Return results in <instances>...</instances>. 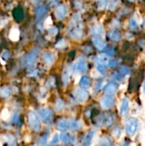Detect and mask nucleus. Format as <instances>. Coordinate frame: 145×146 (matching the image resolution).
Segmentation results:
<instances>
[{"label":"nucleus","instance_id":"28","mask_svg":"<svg viewBox=\"0 0 145 146\" xmlns=\"http://www.w3.org/2000/svg\"><path fill=\"white\" fill-rule=\"evenodd\" d=\"M46 12H47V8L45 6H41L39 9H38V10L36 12V18L40 19L46 14Z\"/></svg>","mask_w":145,"mask_h":146},{"label":"nucleus","instance_id":"37","mask_svg":"<svg viewBox=\"0 0 145 146\" xmlns=\"http://www.w3.org/2000/svg\"><path fill=\"white\" fill-rule=\"evenodd\" d=\"M66 44H66V41L64 39H62V40L58 41V43L56 44V47L58 48V49H62V48H64L66 46Z\"/></svg>","mask_w":145,"mask_h":146},{"label":"nucleus","instance_id":"33","mask_svg":"<svg viewBox=\"0 0 145 146\" xmlns=\"http://www.w3.org/2000/svg\"><path fill=\"white\" fill-rule=\"evenodd\" d=\"M130 28L132 30H136L138 28V21L136 20V18L132 17L130 20Z\"/></svg>","mask_w":145,"mask_h":146},{"label":"nucleus","instance_id":"26","mask_svg":"<svg viewBox=\"0 0 145 146\" xmlns=\"http://www.w3.org/2000/svg\"><path fill=\"white\" fill-rule=\"evenodd\" d=\"M6 138V142L9 146H17V141L15 139V138L10 134H7L5 135Z\"/></svg>","mask_w":145,"mask_h":146},{"label":"nucleus","instance_id":"4","mask_svg":"<svg viewBox=\"0 0 145 146\" xmlns=\"http://www.w3.org/2000/svg\"><path fill=\"white\" fill-rule=\"evenodd\" d=\"M73 95L75 98L80 102V103H85V101L88 100L89 98V93L85 89L83 88H78L73 91Z\"/></svg>","mask_w":145,"mask_h":146},{"label":"nucleus","instance_id":"15","mask_svg":"<svg viewBox=\"0 0 145 146\" xmlns=\"http://www.w3.org/2000/svg\"><path fill=\"white\" fill-rule=\"evenodd\" d=\"M56 128L62 132L66 131L68 128V121L66 118H61L56 122Z\"/></svg>","mask_w":145,"mask_h":146},{"label":"nucleus","instance_id":"41","mask_svg":"<svg viewBox=\"0 0 145 146\" xmlns=\"http://www.w3.org/2000/svg\"><path fill=\"white\" fill-rule=\"evenodd\" d=\"M105 55L108 56H114V55H115V50H114V48H109V49L106 50Z\"/></svg>","mask_w":145,"mask_h":146},{"label":"nucleus","instance_id":"8","mask_svg":"<svg viewBox=\"0 0 145 146\" xmlns=\"http://www.w3.org/2000/svg\"><path fill=\"white\" fill-rule=\"evenodd\" d=\"M115 104V98L111 95H106L101 99V106L105 110L112 108Z\"/></svg>","mask_w":145,"mask_h":146},{"label":"nucleus","instance_id":"20","mask_svg":"<svg viewBox=\"0 0 145 146\" xmlns=\"http://www.w3.org/2000/svg\"><path fill=\"white\" fill-rule=\"evenodd\" d=\"M11 121H12L13 125L20 127L22 125V116L19 113L15 112L11 116Z\"/></svg>","mask_w":145,"mask_h":146},{"label":"nucleus","instance_id":"13","mask_svg":"<svg viewBox=\"0 0 145 146\" xmlns=\"http://www.w3.org/2000/svg\"><path fill=\"white\" fill-rule=\"evenodd\" d=\"M91 32L92 36H100V37H102L104 34V29H103V26L100 25V24L94 25L91 27Z\"/></svg>","mask_w":145,"mask_h":146},{"label":"nucleus","instance_id":"5","mask_svg":"<svg viewBox=\"0 0 145 146\" xmlns=\"http://www.w3.org/2000/svg\"><path fill=\"white\" fill-rule=\"evenodd\" d=\"M73 70L77 73H85L88 70L87 62L84 59H79L73 65Z\"/></svg>","mask_w":145,"mask_h":146},{"label":"nucleus","instance_id":"46","mask_svg":"<svg viewBox=\"0 0 145 146\" xmlns=\"http://www.w3.org/2000/svg\"><path fill=\"white\" fill-rule=\"evenodd\" d=\"M96 1H98V2H100V7L101 8H103L104 6H105V3H106V0H96Z\"/></svg>","mask_w":145,"mask_h":146},{"label":"nucleus","instance_id":"10","mask_svg":"<svg viewBox=\"0 0 145 146\" xmlns=\"http://www.w3.org/2000/svg\"><path fill=\"white\" fill-rule=\"evenodd\" d=\"M67 7L64 4H61L59 6L56 7L55 13H56V16L58 20H63L66 15H67Z\"/></svg>","mask_w":145,"mask_h":146},{"label":"nucleus","instance_id":"38","mask_svg":"<svg viewBox=\"0 0 145 146\" xmlns=\"http://www.w3.org/2000/svg\"><path fill=\"white\" fill-rule=\"evenodd\" d=\"M116 5H117V2L116 0H111L110 3H109V10H115V8H116Z\"/></svg>","mask_w":145,"mask_h":146},{"label":"nucleus","instance_id":"7","mask_svg":"<svg viewBox=\"0 0 145 146\" xmlns=\"http://www.w3.org/2000/svg\"><path fill=\"white\" fill-rule=\"evenodd\" d=\"M118 88H119V86L116 82L115 81H111V82H109L103 88V91L105 92L106 95H115L117 91H118Z\"/></svg>","mask_w":145,"mask_h":146},{"label":"nucleus","instance_id":"31","mask_svg":"<svg viewBox=\"0 0 145 146\" xmlns=\"http://www.w3.org/2000/svg\"><path fill=\"white\" fill-rule=\"evenodd\" d=\"M97 70L101 74H105L106 72H107L106 65H104V64H100V63H97Z\"/></svg>","mask_w":145,"mask_h":146},{"label":"nucleus","instance_id":"49","mask_svg":"<svg viewBox=\"0 0 145 146\" xmlns=\"http://www.w3.org/2000/svg\"><path fill=\"white\" fill-rule=\"evenodd\" d=\"M50 146H56V145H51Z\"/></svg>","mask_w":145,"mask_h":146},{"label":"nucleus","instance_id":"30","mask_svg":"<svg viewBox=\"0 0 145 146\" xmlns=\"http://www.w3.org/2000/svg\"><path fill=\"white\" fill-rule=\"evenodd\" d=\"M62 81H63V83H64V85L66 86L68 83V81H69V69L67 68L65 70H64V72H63V74H62Z\"/></svg>","mask_w":145,"mask_h":146},{"label":"nucleus","instance_id":"3","mask_svg":"<svg viewBox=\"0 0 145 146\" xmlns=\"http://www.w3.org/2000/svg\"><path fill=\"white\" fill-rule=\"evenodd\" d=\"M38 114L40 118L42 119V121L46 123V124H50L53 121V112L50 110V109H46V108H41L38 110Z\"/></svg>","mask_w":145,"mask_h":146},{"label":"nucleus","instance_id":"18","mask_svg":"<svg viewBox=\"0 0 145 146\" xmlns=\"http://www.w3.org/2000/svg\"><path fill=\"white\" fill-rule=\"evenodd\" d=\"M95 136V131L94 130H91L88 132V133L85 135L83 143H82V146H90L91 145L92 139Z\"/></svg>","mask_w":145,"mask_h":146},{"label":"nucleus","instance_id":"6","mask_svg":"<svg viewBox=\"0 0 145 146\" xmlns=\"http://www.w3.org/2000/svg\"><path fill=\"white\" fill-rule=\"evenodd\" d=\"M38 49H34L26 56V57L24 58V62L26 66H32L35 62L38 55Z\"/></svg>","mask_w":145,"mask_h":146},{"label":"nucleus","instance_id":"29","mask_svg":"<svg viewBox=\"0 0 145 146\" xmlns=\"http://www.w3.org/2000/svg\"><path fill=\"white\" fill-rule=\"evenodd\" d=\"M97 63H100V64H104L106 65L107 62H109V59H108V56L106 55H100L96 58Z\"/></svg>","mask_w":145,"mask_h":146},{"label":"nucleus","instance_id":"34","mask_svg":"<svg viewBox=\"0 0 145 146\" xmlns=\"http://www.w3.org/2000/svg\"><path fill=\"white\" fill-rule=\"evenodd\" d=\"M100 145L101 146H113L111 141L108 139V138H103L101 140V143H100Z\"/></svg>","mask_w":145,"mask_h":146},{"label":"nucleus","instance_id":"16","mask_svg":"<svg viewBox=\"0 0 145 146\" xmlns=\"http://www.w3.org/2000/svg\"><path fill=\"white\" fill-rule=\"evenodd\" d=\"M68 128L77 132L81 128V122L77 119H71L68 121Z\"/></svg>","mask_w":145,"mask_h":146},{"label":"nucleus","instance_id":"48","mask_svg":"<svg viewBox=\"0 0 145 146\" xmlns=\"http://www.w3.org/2000/svg\"><path fill=\"white\" fill-rule=\"evenodd\" d=\"M129 1H131V2H133V1H135V0H129Z\"/></svg>","mask_w":145,"mask_h":146},{"label":"nucleus","instance_id":"32","mask_svg":"<svg viewBox=\"0 0 145 146\" xmlns=\"http://www.w3.org/2000/svg\"><path fill=\"white\" fill-rule=\"evenodd\" d=\"M130 71H131V69H130V68L129 67H127V66H122L121 68H120V72H119V74L121 75V76H125V75H126V74H128L129 73H130Z\"/></svg>","mask_w":145,"mask_h":146},{"label":"nucleus","instance_id":"25","mask_svg":"<svg viewBox=\"0 0 145 146\" xmlns=\"http://www.w3.org/2000/svg\"><path fill=\"white\" fill-rule=\"evenodd\" d=\"M48 139H49V133H44L42 134L38 139V146H46L48 143Z\"/></svg>","mask_w":145,"mask_h":146},{"label":"nucleus","instance_id":"22","mask_svg":"<svg viewBox=\"0 0 145 146\" xmlns=\"http://www.w3.org/2000/svg\"><path fill=\"white\" fill-rule=\"evenodd\" d=\"M115 118L112 114H103V125L109 127L114 123Z\"/></svg>","mask_w":145,"mask_h":146},{"label":"nucleus","instance_id":"47","mask_svg":"<svg viewBox=\"0 0 145 146\" xmlns=\"http://www.w3.org/2000/svg\"><path fill=\"white\" fill-rule=\"evenodd\" d=\"M144 92L145 93V80H144Z\"/></svg>","mask_w":145,"mask_h":146},{"label":"nucleus","instance_id":"12","mask_svg":"<svg viewBox=\"0 0 145 146\" xmlns=\"http://www.w3.org/2000/svg\"><path fill=\"white\" fill-rule=\"evenodd\" d=\"M128 112H129V99L127 98H125L122 100L120 113H121V115L124 117L128 114Z\"/></svg>","mask_w":145,"mask_h":146},{"label":"nucleus","instance_id":"36","mask_svg":"<svg viewBox=\"0 0 145 146\" xmlns=\"http://www.w3.org/2000/svg\"><path fill=\"white\" fill-rule=\"evenodd\" d=\"M56 86V83H55V79L53 77H50L48 80H47V86L49 88H51V87H54Z\"/></svg>","mask_w":145,"mask_h":146},{"label":"nucleus","instance_id":"40","mask_svg":"<svg viewBox=\"0 0 145 146\" xmlns=\"http://www.w3.org/2000/svg\"><path fill=\"white\" fill-rule=\"evenodd\" d=\"M51 24H52V19H51V17H47L46 20H45L44 22V26L45 27H50Z\"/></svg>","mask_w":145,"mask_h":146},{"label":"nucleus","instance_id":"44","mask_svg":"<svg viewBox=\"0 0 145 146\" xmlns=\"http://www.w3.org/2000/svg\"><path fill=\"white\" fill-rule=\"evenodd\" d=\"M122 77H123V76H121L120 74H114L112 75V78H113V79H115V80H121Z\"/></svg>","mask_w":145,"mask_h":146},{"label":"nucleus","instance_id":"42","mask_svg":"<svg viewBox=\"0 0 145 146\" xmlns=\"http://www.w3.org/2000/svg\"><path fill=\"white\" fill-rule=\"evenodd\" d=\"M10 56V54L8 50H3V53H2V57L4 59V60H8Z\"/></svg>","mask_w":145,"mask_h":146},{"label":"nucleus","instance_id":"24","mask_svg":"<svg viewBox=\"0 0 145 146\" xmlns=\"http://www.w3.org/2000/svg\"><path fill=\"white\" fill-rule=\"evenodd\" d=\"M109 37L114 41H119L121 38V33L118 30H112L109 32Z\"/></svg>","mask_w":145,"mask_h":146},{"label":"nucleus","instance_id":"23","mask_svg":"<svg viewBox=\"0 0 145 146\" xmlns=\"http://www.w3.org/2000/svg\"><path fill=\"white\" fill-rule=\"evenodd\" d=\"M43 59L47 65H51L54 62L55 57H54L53 54H51L50 52H45L43 56Z\"/></svg>","mask_w":145,"mask_h":146},{"label":"nucleus","instance_id":"27","mask_svg":"<svg viewBox=\"0 0 145 146\" xmlns=\"http://www.w3.org/2000/svg\"><path fill=\"white\" fill-rule=\"evenodd\" d=\"M55 108L56 110H62L65 108V104L64 101L62 98H57L55 102Z\"/></svg>","mask_w":145,"mask_h":146},{"label":"nucleus","instance_id":"35","mask_svg":"<svg viewBox=\"0 0 145 146\" xmlns=\"http://www.w3.org/2000/svg\"><path fill=\"white\" fill-rule=\"evenodd\" d=\"M58 33V29L56 27H51L48 29V33L50 36H56Z\"/></svg>","mask_w":145,"mask_h":146},{"label":"nucleus","instance_id":"1","mask_svg":"<svg viewBox=\"0 0 145 146\" xmlns=\"http://www.w3.org/2000/svg\"><path fill=\"white\" fill-rule=\"evenodd\" d=\"M27 123L29 127L33 131V132H39L41 130V124H40V121L38 117V115H36V113H34L33 111H30L27 115Z\"/></svg>","mask_w":145,"mask_h":146},{"label":"nucleus","instance_id":"9","mask_svg":"<svg viewBox=\"0 0 145 146\" xmlns=\"http://www.w3.org/2000/svg\"><path fill=\"white\" fill-rule=\"evenodd\" d=\"M92 42H93L95 47L99 50H104L107 46L106 42L100 36H92Z\"/></svg>","mask_w":145,"mask_h":146},{"label":"nucleus","instance_id":"50","mask_svg":"<svg viewBox=\"0 0 145 146\" xmlns=\"http://www.w3.org/2000/svg\"><path fill=\"white\" fill-rule=\"evenodd\" d=\"M75 146H79V145H75Z\"/></svg>","mask_w":145,"mask_h":146},{"label":"nucleus","instance_id":"19","mask_svg":"<svg viewBox=\"0 0 145 146\" xmlns=\"http://www.w3.org/2000/svg\"><path fill=\"white\" fill-rule=\"evenodd\" d=\"M70 35L74 39H80L82 37H83V31H82V28L79 27H74L71 30L70 32Z\"/></svg>","mask_w":145,"mask_h":146},{"label":"nucleus","instance_id":"2","mask_svg":"<svg viewBox=\"0 0 145 146\" xmlns=\"http://www.w3.org/2000/svg\"><path fill=\"white\" fill-rule=\"evenodd\" d=\"M138 129V121L135 117H130L126 122V132L129 136H133Z\"/></svg>","mask_w":145,"mask_h":146},{"label":"nucleus","instance_id":"17","mask_svg":"<svg viewBox=\"0 0 145 146\" xmlns=\"http://www.w3.org/2000/svg\"><path fill=\"white\" fill-rule=\"evenodd\" d=\"M12 94V90L9 86H3L0 87V98H9Z\"/></svg>","mask_w":145,"mask_h":146},{"label":"nucleus","instance_id":"45","mask_svg":"<svg viewBox=\"0 0 145 146\" xmlns=\"http://www.w3.org/2000/svg\"><path fill=\"white\" fill-rule=\"evenodd\" d=\"M58 140H59V136L56 134V135L54 136V138H53V139L51 141V145H56L58 142Z\"/></svg>","mask_w":145,"mask_h":146},{"label":"nucleus","instance_id":"21","mask_svg":"<svg viewBox=\"0 0 145 146\" xmlns=\"http://www.w3.org/2000/svg\"><path fill=\"white\" fill-rule=\"evenodd\" d=\"M91 79L89 77H87V76H82L80 78L79 86H80L81 88L86 89V88L90 87L91 86Z\"/></svg>","mask_w":145,"mask_h":146},{"label":"nucleus","instance_id":"14","mask_svg":"<svg viewBox=\"0 0 145 146\" xmlns=\"http://www.w3.org/2000/svg\"><path fill=\"white\" fill-rule=\"evenodd\" d=\"M9 38L10 40H12L14 42H16V41L19 40V38H20V31L16 27H13L10 29L9 33Z\"/></svg>","mask_w":145,"mask_h":146},{"label":"nucleus","instance_id":"39","mask_svg":"<svg viewBox=\"0 0 145 146\" xmlns=\"http://www.w3.org/2000/svg\"><path fill=\"white\" fill-rule=\"evenodd\" d=\"M118 63H119V62L117 60H115V59L109 61V66L111 67V68H115L118 65Z\"/></svg>","mask_w":145,"mask_h":146},{"label":"nucleus","instance_id":"43","mask_svg":"<svg viewBox=\"0 0 145 146\" xmlns=\"http://www.w3.org/2000/svg\"><path fill=\"white\" fill-rule=\"evenodd\" d=\"M102 85H103V80H99L97 85H96V87H95V92H98L100 90V88L102 87Z\"/></svg>","mask_w":145,"mask_h":146},{"label":"nucleus","instance_id":"11","mask_svg":"<svg viewBox=\"0 0 145 146\" xmlns=\"http://www.w3.org/2000/svg\"><path fill=\"white\" fill-rule=\"evenodd\" d=\"M59 140H61L64 145H68L74 142V137H73V135H72L70 133H61V135L59 136Z\"/></svg>","mask_w":145,"mask_h":146}]
</instances>
